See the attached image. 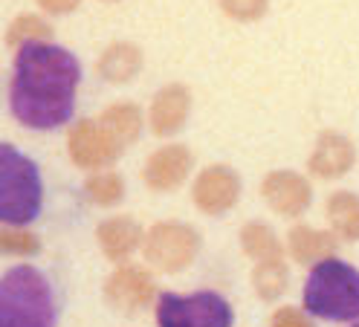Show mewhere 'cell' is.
<instances>
[{"label":"cell","instance_id":"cell-1","mask_svg":"<svg viewBox=\"0 0 359 327\" xmlns=\"http://www.w3.org/2000/svg\"><path fill=\"white\" fill-rule=\"evenodd\" d=\"M81 67L70 50L38 41L20 47L9 84L12 116L35 130H53L73 119Z\"/></svg>","mask_w":359,"mask_h":327},{"label":"cell","instance_id":"cell-2","mask_svg":"<svg viewBox=\"0 0 359 327\" xmlns=\"http://www.w3.org/2000/svg\"><path fill=\"white\" fill-rule=\"evenodd\" d=\"M0 327H55V295L35 267H12L0 278Z\"/></svg>","mask_w":359,"mask_h":327},{"label":"cell","instance_id":"cell-3","mask_svg":"<svg viewBox=\"0 0 359 327\" xmlns=\"http://www.w3.org/2000/svg\"><path fill=\"white\" fill-rule=\"evenodd\" d=\"M304 310L327 321H359V270L327 258L304 281Z\"/></svg>","mask_w":359,"mask_h":327},{"label":"cell","instance_id":"cell-4","mask_svg":"<svg viewBox=\"0 0 359 327\" xmlns=\"http://www.w3.org/2000/svg\"><path fill=\"white\" fill-rule=\"evenodd\" d=\"M43 183L38 165L15 145L0 142V223L27 226L41 214Z\"/></svg>","mask_w":359,"mask_h":327},{"label":"cell","instance_id":"cell-5","mask_svg":"<svg viewBox=\"0 0 359 327\" xmlns=\"http://www.w3.org/2000/svg\"><path fill=\"white\" fill-rule=\"evenodd\" d=\"M235 313L220 293H163L156 301V327H232Z\"/></svg>","mask_w":359,"mask_h":327},{"label":"cell","instance_id":"cell-6","mask_svg":"<svg viewBox=\"0 0 359 327\" xmlns=\"http://www.w3.org/2000/svg\"><path fill=\"white\" fill-rule=\"evenodd\" d=\"M200 249V237L186 223H156L142 241L145 260L160 272L186 270Z\"/></svg>","mask_w":359,"mask_h":327},{"label":"cell","instance_id":"cell-7","mask_svg":"<svg viewBox=\"0 0 359 327\" xmlns=\"http://www.w3.org/2000/svg\"><path fill=\"white\" fill-rule=\"evenodd\" d=\"M67 148H70L73 162L81 168H104L116 162V157L122 154L119 139L96 119L76 122L70 137H67Z\"/></svg>","mask_w":359,"mask_h":327},{"label":"cell","instance_id":"cell-8","mask_svg":"<svg viewBox=\"0 0 359 327\" xmlns=\"http://www.w3.org/2000/svg\"><path fill=\"white\" fill-rule=\"evenodd\" d=\"M241 194V180L229 165H209L206 171H200V177L194 180L191 197L197 209H203L206 214H223L238 203Z\"/></svg>","mask_w":359,"mask_h":327},{"label":"cell","instance_id":"cell-9","mask_svg":"<svg viewBox=\"0 0 359 327\" xmlns=\"http://www.w3.org/2000/svg\"><path fill=\"white\" fill-rule=\"evenodd\" d=\"M104 298L122 313H137L154 298V281L140 267H119L104 284Z\"/></svg>","mask_w":359,"mask_h":327},{"label":"cell","instance_id":"cell-10","mask_svg":"<svg viewBox=\"0 0 359 327\" xmlns=\"http://www.w3.org/2000/svg\"><path fill=\"white\" fill-rule=\"evenodd\" d=\"M261 194L278 214H287V217H299L302 211H307L313 200L310 183L296 171H273L264 180Z\"/></svg>","mask_w":359,"mask_h":327},{"label":"cell","instance_id":"cell-11","mask_svg":"<svg viewBox=\"0 0 359 327\" xmlns=\"http://www.w3.org/2000/svg\"><path fill=\"white\" fill-rule=\"evenodd\" d=\"M191 154L186 145H165L148 157L142 177L154 191H171L189 177Z\"/></svg>","mask_w":359,"mask_h":327},{"label":"cell","instance_id":"cell-12","mask_svg":"<svg viewBox=\"0 0 359 327\" xmlns=\"http://www.w3.org/2000/svg\"><path fill=\"white\" fill-rule=\"evenodd\" d=\"M191 96L183 84H168L151 102V130L156 137H171L186 125Z\"/></svg>","mask_w":359,"mask_h":327},{"label":"cell","instance_id":"cell-13","mask_svg":"<svg viewBox=\"0 0 359 327\" xmlns=\"http://www.w3.org/2000/svg\"><path fill=\"white\" fill-rule=\"evenodd\" d=\"M353 165V145L342 134H322L310 154V171L316 177L333 180Z\"/></svg>","mask_w":359,"mask_h":327},{"label":"cell","instance_id":"cell-14","mask_svg":"<svg viewBox=\"0 0 359 327\" xmlns=\"http://www.w3.org/2000/svg\"><path fill=\"white\" fill-rule=\"evenodd\" d=\"M142 244V229L133 217H110L99 226V246L110 260H125Z\"/></svg>","mask_w":359,"mask_h":327},{"label":"cell","instance_id":"cell-15","mask_svg":"<svg viewBox=\"0 0 359 327\" xmlns=\"http://www.w3.org/2000/svg\"><path fill=\"white\" fill-rule=\"evenodd\" d=\"M290 252L299 264H322L336 252V235L330 232H319V229H310V226H296L290 232Z\"/></svg>","mask_w":359,"mask_h":327},{"label":"cell","instance_id":"cell-16","mask_svg":"<svg viewBox=\"0 0 359 327\" xmlns=\"http://www.w3.org/2000/svg\"><path fill=\"white\" fill-rule=\"evenodd\" d=\"M142 70V53L140 47L133 43H110V47L102 53L99 58V73L102 78L114 81V84H122V81H130Z\"/></svg>","mask_w":359,"mask_h":327},{"label":"cell","instance_id":"cell-17","mask_svg":"<svg viewBox=\"0 0 359 327\" xmlns=\"http://www.w3.org/2000/svg\"><path fill=\"white\" fill-rule=\"evenodd\" d=\"M99 122L119 139L122 148L130 145V142H137L140 130H142V113H140V107L133 104V102H116V104H110L107 111L102 113Z\"/></svg>","mask_w":359,"mask_h":327},{"label":"cell","instance_id":"cell-18","mask_svg":"<svg viewBox=\"0 0 359 327\" xmlns=\"http://www.w3.org/2000/svg\"><path fill=\"white\" fill-rule=\"evenodd\" d=\"M327 221L345 241H359V197L351 191H336L327 200Z\"/></svg>","mask_w":359,"mask_h":327},{"label":"cell","instance_id":"cell-19","mask_svg":"<svg viewBox=\"0 0 359 327\" xmlns=\"http://www.w3.org/2000/svg\"><path fill=\"white\" fill-rule=\"evenodd\" d=\"M241 246L246 255H252L258 260H278L281 258V244H278V237L276 232L264 226V223H250V226H243L241 232Z\"/></svg>","mask_w":359,"mask_h":327},{"label":"cell","instance_id":"cell-20","mask_svg":"<svg viewBox=\"0 0 359 327\" xmlns=\"http://www.w3.org/2000/svg\"><path fill=\"white\" fill-rule=\"evenodd\" d=\"M252 284H255V293L266 301L278 298L284 290H287V267L278 260H258V267L252 272Z\"/></svg>","mask_w":359,"mask_h":327},{"label":"cell","instance_id":"cell-21","mask_svg":"<svg viewBox=\"0 0 359 327\" xmlns=\"http://www.w3.org/2000/svg\"><path fill=\"white\" fill-rule=\"evenodd\" d=\"M50 35H53V27L43 18H38V15H20V18L12 20V27L6 32V43L20 50V47H27V43L47 41Z\"/></svg>","mask_w":359,"mask_h":327},{"label":"cell","instance_id":"cell-22","mask_svg":"<svg viewBox=\"0 0 359 327\" xmlns=\"http://www.w3.org/2000/svg\"><path fill=\"white\" fill-rule=\"evenodd\" d=\"M84 194L90 203L96 206H116L125 194V186H122V177L114 171H102V174H93L87 183H84Z\"/></svg>","mask_w":359,"mask_h":327},{"label":"cell","instance_id":"cell-23","mask_svg":"<svg viewBox=\"0 0 359 327\" xmlns=\"http://www.w3.org/2000/svg\"><path fill=\"white\" fill-rule=\"evenodd\" d=\"M38 252V237L20 229H0V255H32Z\"/></svg>","mask_w":359,"mask_h":327},{"label":"cell","instance_id":"cell-24","mask_svg":"<svg viewBox=\"0 0 359 327\" xmlns=\"http://www.w3.org/2000/svg\"><path fill=\"white\" fill-rule=\"evenodd\" d=\"M269 0H220V9L235 20H258Z\"/></svg>","mask_w":359,"mask_h":327},{"label":"cell","instance_id":"cell-25","mask_svg":"<svg viewBox=\"0 0 359 327\" xmlns=\"http://www.w3.org/2000/svg\"><path fill=\"white\" fill-rule=\"evenodd\" d=\"M269 324H273V327H313V321L302 310H296V307H281Z\"/></svg>","mask_w":359,"mask_h":327},{"label":"cell","instance_id":"cell-26","mask_svg":"<svg viewBox=\"0 0 359 327\" xmlns=\"http://www.w3.org/2000/svg\"><path fill=\"white\" fill-rule=\"evenodd\" d=\"M79 4L81 0H38V6L43 12H50V15H67V12H73Z\"/></svg>","mask_w":359,"mask_h":327},{"label":"cell","instance_id":"cell-27","mask_svg":"<svg viewBox=\"0 0 359 327\" xmlns=\"http://www.w3.org/2000/svg\"><path fill=\"white\" fill-rule=\"evenodd\" d=\"M356 327H359V324H356Z\"/></svg>","mask_w":359,"mask_h":327}]
</instances>
